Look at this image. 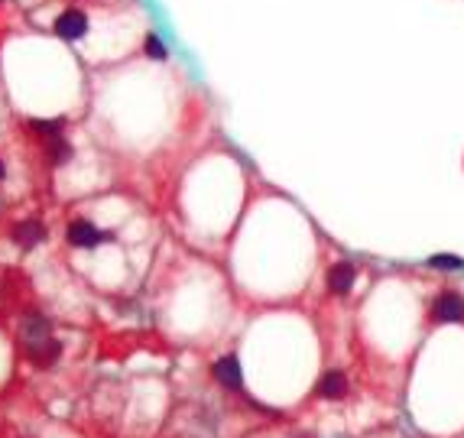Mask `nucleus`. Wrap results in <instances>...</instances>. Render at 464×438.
Returning a JSON list of instances; mask_svg holds the SVG:
<instances>
[{
	"label": "nucleus",
	"mask_w": 464,
	"mask_h": 438,
	"mask_svg": "<svg viewBox=\"0 0 464 438\" xmlns=\"http://www.w3.org/2000/svg\"><path fill=\"white\" fill-rule=\"evenodd\" d=\"M65 237H68V244H72V247H82V250H94L98 244H108V240H110L108 231L94 228L91 221H84V218H75V221H72V224H68V231H65Z\"/></svg>",
	"instance_id": "obj_1"
},
{
	"label": "nucleus",
	"mask_w": 464,
	"mask_h": 438,
	"mask_svg": "<svg viewBox=\"0 0 464 438\" xmlns=\"http://www.w3.org/2000/svg\"><path fill=\"white\" fill-rule=\"evenodd\" d=\"M23 354L33 367L46 371V367H52V363L62 357V344L56 341V337H42V341H30V344H23Z\"/></svg>",
	"instance_id": "obj_2"
},
{
	"label": "nucleus",
	"mask_w": 464,
	"mask_h": 438,
	"mask_svg": "<svg viewBox=\"0 0 464 438\" xmlns=\"http://www.w3.org/2000/svg\"><path fill=\"white\" fill-rule=\"evenodd\" d=\"M211 377L218 380V387H224V389H240V387H244V371H240L237 354L218 357L214 367H211Z\"/></svg>",
	"instance_id": "obj_3"
},
{
	"label": "nucleus",
	"mask_w": 464,
	"mask_h": 438,
	"mask_svg": "<svg viewBox=\"0 0 464 438\" xmlns=\"http://www.w3.org/2000/svg\"><path fill=\"white\" fill-rule=\"evenodd\" d=\"M432 318L442 321V325H455V321H464V295L458 292H442L432 305Z\"/></svg>",
	"instance_id": "obj_4"
},
{
	"label": "nucleus",
	"mask_w": 464,
	"mask_h": 438,
	"mask_svg": "<svg viewBox=\"0 0 464 438\" xmlns=\"http://www.w3.org/2000/svg\"><path fill=\"white\" fill-rule=\"evenodd\" d=\"M52 30H56L59 39L75 42L88 33V17H84L82 10H62L59 17H56V26H52Z\"/></svg>",
	"instance_id": "obj_5"
},
{
	"label": "nucleus",
	"mask_w": 464,
	"mask_h": 438,
	"mask_svg": "<svg viewBox=\"0 0 464 438\" xmlns=\"http://www.w3.org/2000/svg\"><path fill=\"white\" fill-rule=\"evenodd\" d=\"M354 279H357V270H354V263H335V266H328V276H325V283H328V289L335 295H347L351 292V286H354Z\"/></svg>",
	"instance_id": "obj_6"
},
{
	"label": "nucleus",
	"mask_w": 464,
	"mask_h": 438,
	"mask_svg": "<svg viewBox=\"0 0 464 438\" xmlns=\"http://www.w3.org/2000/svg\"><path fill=\"white\" fill-rule=\"evenodd\" d=\"M20 337H23V344H30V341H42V337H52L49 318L39 315V312L23 315V321H20Z\"/></svg>",
	"instance_id": "obj_7"
},
{
	"label": "nucleus",
	"mask_w": 464,
	"mask_h": 438,
	"mask_svg": "<svg viewBox=\"0 0 464 438\" xmlns=\"http://www.w3.org/2000/svg\"><path fill=\"white\" fill-rule=\"evenodd\" d=\"M321 399H341L347 393V377L341 371H325L318 377V387H315Z\"/></svg>",
	"instance_id": "obj_8"
},
{
	"label": "nucleus",
	"mask_w": 464,
	"mask_h": 438,
	"mask_svg": "<svg viewBox=\"0 0 464 438\" xmlns=\"http://www.w3.org/2000/svg\"><path fill=\"white\" fill-rule=\"evenodd\" d=\"M42 237H46V228H42V224H39V221H36V218L20 221L17 228H13V240H17L20 247H26V250L39 244Z\"/></svg>",
	"instance_id": "obj_9"
},
{
	"label": "nucleus",
	"mask_w": 464,
	"mask_h": 438,
	"mask_svg": "<svg viewBox=\"0 0 464 438\" xmlns=\"http://www.w3.org/2000/svg\"><path fill=\"white\" fill-rule=\"evenodd\" d=\"M46 150H49V160L56 162V166H62V162L72 160V143H68L65 136H52V140H46Z\"/></svg>",
	"instance_id": "obj_10"
},
{
	"label": "nucleus",
	"mask_w": 464,
	"mask_h": 438,
	"mask_svg": "<svg viewBox=\"0 0 464 438\" xmlns=\"http://www.w3.org/2000/svg\"><path fill=\"white\" fill-rule=\"evenodd\" d=\"M30 130H36V134L46 136V140H52V136H62L65 120H30Z\"/></svg>",
	"instance_id": "obj_11"
},
{
	"label": "nucleus",
	"mask_w": 464,
	"mask_h": 438,
	"mask_svg": "<svg viewBox=\"0 0 464 438\" xmlns=\"http://www.w3.org/2000/svg\"><path fill=\"white\" fill-rule=\"evenodd\" d=\"M143 52L146 56H150V59H156V62H166V46H162V39L156 33H146L143 36Z\"/></svg>",
	"instance_id": "obj_12"
},
{
	"label": "nucleus",
	"mask_w": 464,
	"mask_h": 438,
	"mask_svg": "<svg viewBox=\"0 0 464 438\" xmlns=\"http://www.w3.org/2000/svg\"><path fill=\"white\" fill-rule=\"evenodd\" d=\"M429 266H439V270H458L461 260H458V257H432Z\"/></svg>",
	"instance_id": "obj_13"
},
{
	"label": "nucleus",
	"mask_w": 464,
	"mask_h": 438,
	"mask_svg": "<svg viewBox=\"0 0 464 438\" xmlns=\"http://www.w3.org/2000/svg\"><path fill=\"white\" fill-rule=\"evenodd\" d=\"M0 179H7V166H4V160H0Z\"/></svg>",
	"instance_id": "obj_14"
}]
</instances>
